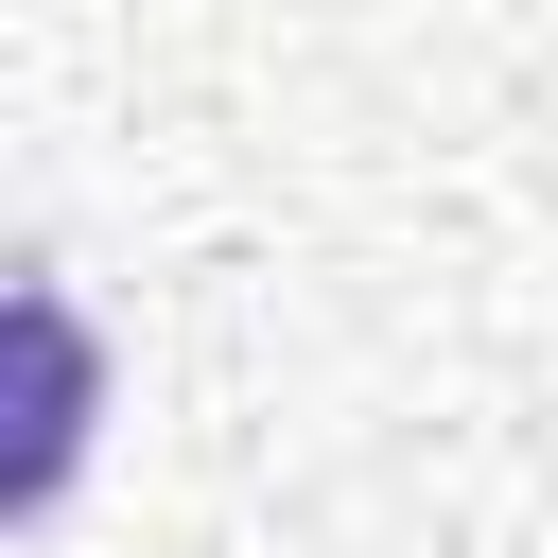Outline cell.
Here are the masks:
<instances>
[{
	"mask_svg": "<svg viewBox=\"0 0 558 558\" xmlns=\"http://www.w3.org/2000/svg\"><path fill=\"white\" fill-rule=\"evenodd\" d=\"M17 349H35V436H17V506H52L70 488V453H87V314L35 279L17 296Z\"/></svg>",
	"mask_w": 558,
	"mask_h": 558,
	"instance_id": "6da1fadb",
	"label": "cell"
}]
</instances>
